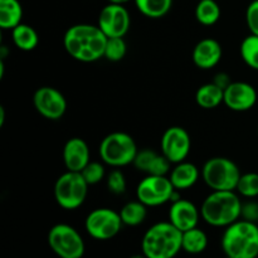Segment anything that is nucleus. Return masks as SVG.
<instances>
[{"mask_svg": "<svg viewBox=\"0 0 258 258\" xmlns=\"http://www.w3.org/2000/svg\"><path fill=\"white\" fill-rule=\"evenodd\" d=\"M107 37L98 25L80 23L66 30L63 47L68 55L82 63H92L103 58Z\"/></svg>", "mask_w": 258, "mask_h": 258, "instance_id": "nucleus-1", "label": "nucleus"}, {"mask_svg": "<svg viewBox=\"0 0 258 258\" xmlns=\"http://www.w3.org/2000/svg\"><path fill=\"white\" fill-rule=\"evenodd\" d=\"M241 197L236 190H212L201 207L202 219L216 228H227L241 219Z\"/></svg>", "mask_w": 258, "mask_h": 258, "instance_id": "nucleus-2", "label": "nucleus"}, {"mask_svg": "<svg viewBox=\"0 0 258 258\" xmlns=\"http://www.w3.org/2000/svg\"><path fill=\"white\" fill-rule=\"evenodd\" d=\"M183 232L170 222L153 224L141 239V253L146 258H174L181 251Z\"/></svg>", "mask_w": 258, "mask_h": 258, "instance_id": "nucleus-3", "label": "nucleus"}, {"mask_svg": "<svg viewBox=\"0 0 258 258\" xmlns=\"http://www.w3.org/2000/svg\"><path fill=\"white\" fill-rule=\"evenodd\" d=\"M221 244L226 256L232 258H257V223L242 218L238 219L224 229Z\"/></svg>", "mask_w": 258, "mask_h": 258, "instance_id": "nucleus-4", "label": "nucleus"}, {"mask_svg": "<svg viewBox=\"0 0 258 258\" xmlns=\"http://www.w3.org/2000/svg\"><path fill=\"white\" fill-rule=\"evenodd\" d=\"M138 153V145L133 136L122 131H115L106 135L98 148L101 161L113 169L134 164Z\"/></svg>", "mask_w": 258, "mask_h": 258, "instance_id": "nucleus-5", "label": "nucleus"}, {"mask_svg": "<svg viewBox=\"0 0 258 258\" xmlns=\"http://www.w3.org/2000/svg\"><path fill=\"white\" fill-rule=\"evenodd\" d=\"M242 173L232 159L214 156L202 168V179L211 190H236Z\"/></svg>", "mask_w": 258, "mask_h": 258, "instance_id": "nucleus-6", "label": "nucleus"}, {"mask_svg": "<svg viewBox=\"0 0 258 258\" xmlns=\"http://www.w3.org/2000/svg\"><path fill=\"white\" fill-rule=\"evenodd\" d=\"M88 183L78 171L67 170L54 183V199L66 211H76L83 206L88 196Z\"/></svg>", "mask_w": 258, "mask_h": 258, "instance_id": "nucleus-7", "label": "nucleus"}, {"mask_svg": "<svg viewBox=\"0 0 258 258\" xmlns=\"http://www.w3.org/2000/svg\"><path fill=\"white\" fill-rule=\"evenodd\" d=\"M48 246L59 258H82L86 246L83 237L75 227L58 223L48 232Z\"/></svg>", "mask_w": 258, "mask_h": 258, "instance_id": "nucleus-8", "label": "nucleus"}, {"mask_svg": "<svg viewBox=\"0 0 258 258\" xmlns=\"http://www.w3.org/2000/svg\"><path fill=\"white\" fill-rule=\"evenodd\" d=\"M123 223L120 212L111 208H96L85 219V229L90 237L97 241H108L117 236Z\"/></svg>", "mask_w": 258, "mask_h": 258, "instance_id": "nucleus-9", "label": "nucleus"}, {"mask_svg": "<svg viewBox=\"0 0 258 258\" xmlns=\"http://www.w3.org/2000/svg\"><path fill=\"white\" fill-rule=\"evenodd\" d=\"M175 190L168 175H146L136 186V199L155 208L171 202Z\"/></svg>", "mask_w": 258, "mask_h": 258, "instance_id": "nucleus-10", "label": "nucleus"}, {"mask_svg": "<svg viewBox=\"0 0 258 258\" xmlns=\"http://www.w3.org/2000/svg\"><path fill=\"white\" fill-rule=\"evenodd\" d=\"M97 25L107 38H123L131 27L130 13L125 5L108 3L98 14Z\"/></svg>", "mask_w": 258, "mask_h": 258, "instance_id": "nucleus-11", "label": "nucleus"}, {"mask_svg": "<svg viewBox=\"0 0 258 258\" xmlns=\"http://www.w3.org/2000/svg\"><path fill=\"white\" fill-rule=\"evenodd\" d=\"M161 154L171 164L186 160L191 150V139L188 131L181 126H171L164 131L160 140Z\"/></svg>", "mask_w": 258, "mask_h": 258, "instance_id": "nucleus-12", "label": "nucleus"}, {"mask_svg": "<svg viewBox=\"0 0 258 258\" xmlns=\"http://www.w3.org/2000/svg\"><path fill=\"white\" fill-rule=\"evenodd\" d=\"M33 105L40 116L52 121L62 118L67 111V100L64 95L50 86H43L35 91L33 95Z\"/></svg>", "mask_w": 258, "mask_h": 258, "instance_id": "nucleus-13", "label": "nucleus"}, {"mask_svg": "<svg viewBox=\"0 0 258 258\" xmlns=\"http://www.w3.org/2000/svg\"><path fill=\"white\" fill-rule=\"evenodd\" d=\"M257 91L252 85L242 81H233L224 90L223 103L234 112H246L257 103Z\"/></svg>", "mask_w": 258, "mask_h": 258, "instance_id": "nucleus-14", "label": "nucleus"}, {"mask_svg": "<svg viewBox=\"0 0 258 258\" xmlns=\"http://www.w3.org/2000/svg\"><path fill=\"white\" fill-rule=\"evenodd\" d=\"M168 216L169 222L180 232L198 227L199 219L202 218L201 209H198V207L193 202L183 198L171 202Z\"/></svg>", "mask_w": 258, "mask_h": 258, "instance_id": "nucleus-15", "label": "nucleus"}, {"mask_svg": "<svg viewBox=\"0 0 258 258\" xmlns=\"http://www.w3.org/2000/svg\"><path fill=\"white\" fill-rule=\"evenodd\" d=\"M223 57V48L214 38H204L193 48L191 59L198 68L208 71L219 64Z\"/></svg>", "mask_w": 258, "mask_h": 258, "instance_id": "nucleus-16", "label": "nucleus"}, {"mask_svg": "<svg viewBox=\"0 0 258 258\" xmlns=\"http://www.w3.org/2000/svg\"><path fill=\"white\" fill-rule=\"evenodd\" d=\"M63 163L67 170L81 171L91 161V151L88 144L81 138H71L66 141L62 151Z\"/></svg>", "mask_w": 258, "mask_h": 258, "instance_id": "nucleus-17", "label": "nucleus"}, {"mask_svg": "<svg viewBox=\"0 0 258 258\" xmlns=\"http://www.w3.org/2000/svg\"><path fill=\"white\" fill-rule=\"evenodd\" d=\"M133 165L146 175H169L173 164L161 153L144 149L139 151Z\"/></svg>", "mask_w": 258, "mask_h": 258, "instance_id": "nucleus-18", "label": "nucleus"}, {"mask_svg": "<svg viewBox=\"0 0 258 258\" xmlns=\"http://www.w3.org/2000/svg\"><path fill=\"white\" fill-rule=\"evenodd\" d=\"M201 175L202 171L199 170V168L196 164L184 160L181 163L174 164L168 176L174 188L176 190L181 191L190 189L191 186L196 185Z\"/></svg>", "mask_w": 258, "mask_h": 258, "instance_id": "nucleus-19", "label": "nucleus"}, {"mask_svg": "<svg viewBox=\"0 0 258 258\" xmlns=\"http://www.w3.org/2000/svg\"><path fill=\"white\" fill-rule=\"evenodd\" d=\"M23 5L19 0H0V28L3 30H13L22 24Z\"/></svg>", "mask_w": 258, "mask_h": 258, "instance_id": "nucleus-20", "label": "nucleus"}, {"mask_svg": "<svg viewBox=\"0 0 258 258\" xmlns=\"http://www.w3.org/2000/svg\"><path fill=\"white\" fill-rule=\"evenodd\" d=\"M224 101V90L216 85L214 82L204 83L197 90L196 102L199 107L204 110H213Z\"/></svg>", "mask_w": 258, "mask_h": 258, "instance_id": "nucleus-21", "label": "nucleus"}, {"mask_svg": "<svg viewBox=\"0 0 258 258\" xmlns=\"http://www.w3.org/2000/svg\"><path fill=\"white\" fill-rule=\"evenodd\" d=\"M12 40L18 49L32 52L39 44V35L32 25L22 23L12 30Z\"/></svg>", "mask_w": 258, "mask_h": 258, "instance_id": "nucleus-22", "label": "nucleus"}, {"mask_svg": "<svg viewBox=\"0 0 258 258\" xmlns=\"http://www.w3.org/2000/svg\"><path fill=\"white\" fill-rule=\"evenodd\" d=\"M207 247H208V236L203 229L196 227L183 232L181 248L184 252L189 254H199L203 253Z\"/></svg>", "mask_w": 258, "mask_h": 258, "instance_id": "nucleus-23", "label": "nucleus"}, {"mask_svg": "<svg viewBox=\"0 0 258 258\" xmlns=\"http://www.w3.org/2000/svg\"><path fill=\"white\" fill-rule=\"evenodd\" d=\"M120 216L123 226L138 227L145 222L148 217V207L138 199L127 202L120 209Z\"/></svg>", "mask_w": 258, "mask_h": 258, "instance_id": "nucleus-24", "label": "nucleus"}, {"mask_svg": "<svg viewBox=\"0 0 258 258\" xmlns=\"http://www.w3.org/2000/svg\"><path fill=\"white\" fill-rule=\"evenodd\" d=\"M135 7L144 17L150 19H160L173 8V0H134Z\"/></svg>", "mask_w": 258, "mask_h": 258, "instance_id": "nucleus-25", "label": "nucleus"}, {"mask_svg": "<svg viewBox=\"0 0 258 258\" xmlns=\"http://www.w3.org/2000/svg\"><path fill=\"white\" fill-rule=\"evenodd\" d=\"M194 14L199 24L204 27H212L221 19L222 10L216 0H199Z\"/></svg>", "mask_w": 258, "mask_h": 258, "instance_id": "nucleus-26", "label": "nucleus"}, {"mask_svg": "<svg viewBox=\"0 0 258 258\" xmlns=\"http://www.w3.org/2000/svg\"><path fill=\"white\" fill-rule=\"evenodd\" d=\"M239 54L249 68L258 71V35L249 34L242 40Z\"/></svg>", "mask_w": 258, "mask_h": 258, "instance_id": "nucleus-27", "label": "nucleus"}, {"mask_svg": "<svg viewBox=\"0 0 258 258\" xmlns=\"http://www.w3.org/2000/svg\"><path fill=\"white\" fill-rule=\"evenodd\" d=\"M236 191L239 197L253 199L258 197V173H244L239 178Z\"/></svg>", "mask_w": 258, "mask_h": 258, "instance_id": "nucleus-28", "label": "nucleus"}, {"mask_svg": "<svg viewBox=\"0 0 258 258\" xmlns=\"http://www.w3.org/2000/svg\"><path fill=\"white\" fill-rule=\"evenodd\" d=\"M126 53H127V44L123 38H107L103 58L110 62H120L125 58Z\"/></svg>", "mask_w": 258, "mask_h": 258, "instance_id": "nucleus-29", "label": "nucleus"}, {"mask_svg": "<svg viewBox=\"0 0 258 258\" xmlns=\"http://www.w3.org/2000/svg\"><path fill=\"white\" fill-rule=\"evenodd\" d=\"M81 174H82L83 178L86 179L88 185H96V184L101 183V181L106 178L105 163L91 160L90 163L86 165V168L81 171Z\"/></svg>", "mask_w": 258, "mask_h": 258, "instance_id": "nucleus-30", "label": "nucleus"}, {"mask_svg": "<svg viewBox=\"0 0 258 258\" xmlns=\"http://www.w3.org/2000/svg\"><path fill=\"white\" fill-rule=\"evenodd\" d=\"M106 185L110 193L115 196H121L126 191L127 183H126L125 174L120 169H113L106 176Z\"/></svg>", "mask_w": 258, "mask_h": 258, "instance_id": "nucleus-31", "label": "nucleus"}, {"mask_svg": "<svg viewBox=\"0 0 258 258\" xmlns=\"http://www.w3.org/2000/svg\"><path fill=\"white\" fill-rule=\"evenodd\" d=\"M246 24L251 34L258 35V0H253L247 7Z\"/></svg>", "mask_w": 258, "mask_h": 258, "instance_id": "nucleus-32", "label": "nucleus"}, {"mask_svg": "<svg viewBox=\"0 0 258 258\" xmlns=\"http://www.w3.org/2000/svg\"><path fill=\"white\" fill-rule=\"evenodd\" d=\"M242 219H246V221L254 222L257 223L258 221V203L257 202H246L242 206Z\"/></svg>", "mask_w": 258, "mask_h": 258, "instance_id": "nucleus-33", "label": "nucleus"}, {"mask_svg": "<svg viewBox=\"0 0 258 258\" xmlns=\"http://www.w3.org/2000/svg\"><path fill=\"white\" fill-rule=\"evenodd\" d=\"M213 82L216 83L218 87H221L222 90H226L229 85H231L233 81L231 80V76L226 72H218L216 76H214Z\"/></svg>", "mask_w": 258, "mask_h": 258, "instance_id": "nucleus-34", "label": "nucleus"}, {"mask_svg": "<svg viewBox=\"0 0 258 258\" xmlns=\"http://www.w3.org/2000/svg\"><path fill=\"white\" fill-rule=\"evenodd\" d=\"M5 122V108L3 106H0V127L4 126Z\"/></svg>", "mask_w": 258, "mask_h": 258, "instance_id": "nucleus-35", "label": "nucleus"}, {"mask_svg": "<svg viewBox=\"0 0 258 258\" xmlns=\"http://www.w3.org/2000/svg\"><path fill=\"white\" fill-rule=\"evenodd\" d=\"M108 3H112V4H122V5H125L126 3H128V2H131V0H107Z\"/></svg>", "mask_w": 258, "mask_h": 258, "instance_id": "nucleus-36", "label": "nucleus"}, {"mask_svg": "<svg viewBox=\"0 0 258 258\" xmlns=\"http://www.w3.org/2000/svg\"><path fill=\"white\" fill-rule=\"evenodd\" d=\"M130 258H146V257L144 256L143 253H141V254H135V256H133V257H130Z\"/></svg>", "mask_w": 258, "mask_h": 258, "instance_id": "nucleus-37", "label": "nucleus"}, {"mask_svg": "<svg viewBox=\"0 0 258 258\" xmlns=\"http://www.w3.org/2000/svg\"><path fill=\"white\" fill-rule=\"evenodd\" d=\"M224 258H232V257H229V256H226Z\"/></svg>", "mask_w": 258, "mask_h": 258, "instance_id": "nucleus-38", "label": "nucleus"}, {"mask_svg": "<svg viewBox=\"0 0 258 258\" xmlns=\"http://www.w3.org/2000/svg\"><path fill=\"white\" fill-rule=\"evenodd\" d=\"M257 133H258V127H257Z\"/></svg>", "mask_w": 258, "mask_h": 258, "instance_id": "nucleus-39", "label": "nucleus"}]
</instances>
